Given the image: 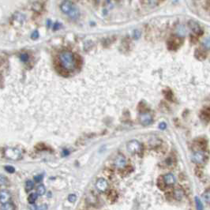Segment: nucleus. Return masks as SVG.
Wrapping results in <instances>:
<instances>
[{
    "mask_svg": "<svg viewBox=\"0 0 210 210\" xmlns=\"http://www.w3.org/2000/svg\"><path fill=\"white\" fill-rule=\"evenodd\" d=\"M59 61L62 65V67L68 71H74L76 67V60H75L74 55L71 52L64 51L61 52L59 56Z\"/></svg>",
    "mask_w": 210,
    "mask_h": 210,
    "instance_id": "obj_1",
    "label": "nucleus"
},
{
    "mask_svg": "<svg viewBox=\"0 0 210 210\" xmlns=\"http://www.w3.org/2000/svg\"><path fill=\"white\" fill-rule=\"evenodd\" d=\"M61 11H63L64 14H67L69 17L74 20H76L79 17L80 12L79 10L73 4V2L71 1H63L61 3L60 6Z\"/></svg>",
    "mask_w": 210,
    "mask_h": 210,
    "instance_id": "obj_2",
    "label": "nucleus"
},
{
    "mask_svg": "<svg viewBox=\"0 0 210 210\" xmlns=\"http://www.w3.org/2000/svg\"><path fill=\"white\" fill-rule=\"evenodd\" d=\"M4 156L6 159L12 160H17L21 158V152L16 148H6L3 151Z\"/></svg>",
    "mask_w": 210,
    "mask_h": 210,
    "instance_id": "obj_3",
    "label": "nucleus"
},
{
    "mask_svg": "<svg viewBox=\"0 0 210 210\" xmlns=\"http://www.w3.org/2000/svg\"><path fill=\"white\" fill-rule=\"evenodd\" d=\"M127 150L130 153L138 154L142 151V146L137 140H132L127 143Z\"/></svg>",
    "mask_w": 210,
    "mask_h": 210,
    "instance_id": "obj_4",
    "label": "nucleus"
},
{
    "mask_svg": "<svg viewBox=\"0 0 210 210\" xmlns=\"http://www.w3.org/2000/svg\"><path fill=\"white\" fill-rule=\"evenodd\" d=\"M183 39L180 36H173L168 42V48L170 50L175 51L183 44Z\"/></svg>",
    "mask_w": 210,
    "mask_h": 210,
    "instance_id": "obj_5",
    "label": "nucleus"
},
{
    "mask_svg": "<svg viewBox=\"0 0 210 210\" xmlns=\"http://www.w3.org/2000/svg\"><path fill=\"white\" fill-rule=\"evenodd\" d=\"M191 158L192 161L193 163L198 164V165H202V164H203L205 162L206 156L205 152L202 150H198V151H196V152H193Z\"/></svg>",
    "mask_w": 210,
    "mask_h": 210,
    "instance_id": "obj_6",
    "label": "nucleus"
},
{
    "mask_svg": "<svg viewBox=\"0 0 210 210\" xmlns=\"http://www.w3.org/2000/svg\"><path fill=\"white\" fill-rule=\"evenodd\" d=\"M139 121L141 124H142L143 126L149 125L152 122V114L149 112L141 113L139 115Z\"/></svg>",
    "mask_w": 210,
    "mask_h": 210,
    "instance_id": "obj_7",
    "label": "nucleus"
},
{
    "mask_svg": "<svg viewBox=\"0 0 210 210\" xmlns=\"http://www.w3.org/2000/svg\"><path fill=\"white\" fill-rule=\"evenodd\" d=\"M189 27L191 29V30L193 31V34L197 36H201L202 34L204 33V32L202 30V29L201 28L198 23H197L194 21H189Z\"/></svg>",
    "mask_w": 210,
    "mask_h": 210,
    "instance_id": "obj_8",
    "label": "nucleus"
},
{
    "mask_svg": "<svg viewBox=\"0 0 210 210\" xmlns=\"http://www.w3.org/2000/svg\"><path fill=\"white\" fill-rule=\"evenodd\" d=\"M96 187L99 191L102 192V193L107 191V190L108 189V181L105 179H103V178L97 179V181L96 183Z\"/></svg>",
    "mask_w": 210,
    "mask_h": 210,
    "instance_id": "obj_9",
    "label": "nucleus"
},
{
    "mask_svg": "<svg viewBox=\"0 0 210 210\" xmlns=\"http://www.w3.org/2000/svg\"><path fill=\"white\" fill-rule=\"evenodd\" d=\"M194 56L199 61H203L207 58V51L204 48H197L194 52Z\"/></svg>",
    "mask_w": 210,
    "mask_h": 210,
    "instance_id": "obj_10",
    "label": "nucleus"
},
{
    "mask_svg": "<svg viewBox=\"0 0 210 210\" xmlns=\"http://www.w3.org/2000/svg\"><path fill=\"white\" fill-rule=\"evenodd\" d=\"M126 164H127V160H126L125 157L121 154H119L114 160V165L118 168H123L126 166Z\"/></svg>",
    "mask_w": 210,
    "mask_h": 210,
    "instance_id": "obj_11",
    "label": "nucleus"
},
{
    "mask_svg": "<svg viewBox=\"0 0 210 210\" xmlns=\"http://www.w3.org/2000/svg\"><path fill=\"white\" fill-rule=\"evenodd\" d=\"M11 193H10L9 191H7L6 190H1V193H0V202H1L2 205L9 202V201L11 199Z\"/></svg>",
    "mask_w": 210,
    "mask_h": 210,
    "instance_id": "obj_12",
    "label": "nucleus"
},
{
    "mask_svg": "<svg viewBox=\"0 0 210 210\" xmlns=\"http://www.w3.org/2000/svg\"><path fill=\"white\" fill-rule=\"evenodd\" d=\"M164 179V182H165V184L167 186H173L175 183V176L171 174V173H168V174H166V175L164 176L163 178Z\"/></svg>",
    "mask_w": 210,
    "mask_h": 210,
    "instance_id": "obj_13",
    "label": "nucleus"
},
{
    "mask_svg": "<svg viewBox=\"0 0 210 210\" xmlns=\"http://www.w3.org/2000/svg\"><path fill=\"white\" fill-rule=\"evenodd\" d=\"M200 117L205 122H209L210 121V108H205L202 109L200 114Z\"/></svg>",
    "mask_w": 210,
    "mask_h": 210,
    "instance_id": "obj_14",
    "label": "nucleus"
},
{
    "mask_svg": "<svg viewBox=\"0 0 210 210\" xmlns=\"http://www.w3.org/2000/svg\"><path fill=\"white\" fill-rule=\"evenodd\" d=\"M173 196H174V198L175 199L178 200V201H180L184 197V191L180 188H177L173 192Z\"/></svg>",
    "mask_w": 210,
    "mask_h": 210,
    "instance_id": "obj_15",
    "label": "nucleus"
},
{
    "mask_svg": "<svg viewBox=\"0 0 210 210\" xmlns=\"http://www.w3.org/2000/svg\"><path fill=\"white\" fill-rule=\"evenodd\" d=\"M1 210H14V205L11 202H7L2 205Z\"/></svg>",
    "mask_w": 210,
    "mask_h": 210,
    "instance_id": "obj_16",
    "label": "nucleus"
},
{
    "mask_svg": "<svg viewBox=\"0 0 210 210\" xmlns=\"http://www.w3.org/2000/svg\"><path fill=\"white\" fill-rule=\"evenodd\" d=\"M37 198H38L37 193H31V194L29 196V198H28V202H29V204L30 205L34 204L36 201V199H37Z\"/></svg>",
    "mask_w": 210,
    "mask_h": 210,
    "instance_id": "obj_17",
    "label": "nucleus"
},
{
    "mask_svg": "<svg viewBox=\"0 0 210 210\" xmlns=\"http://www.w3.org/2000/svg\"><path fill=\"white\" fill-rule=\"evenodd\" d=\"M202 198L204 199L205 202L207 204H210V190H205L202 193Z\"/></svg>",
    "mask_w": 210,
    "mask_h": 210,
    "instance_id": "obj_18",
    "label": "nucleus"
},
{
    "mask_svg": "<svg viewBox=\"0 0 210 210\" xmlns=\"http://www.w3.org/2000/svg\"><path fill=\"white\" fill-rule=\"evenodd\" d=\"M34 187V183L33 182L31 181V180H28L25 183V190L26 192H29L31 191L33 189Z\"/></svg>",
    "mask_w": 210,
    "mask_h": 210,
    "instance_id": "obj_19",
    "label": "nucleus"
},
{
    "mask_svg": "<svg viewBox=\"0 0 210 210\" xmlns=\"http://www.w3.org/2000/svg\"><path fill=\"white\" fill-rule=\"evenodd\" d=\"M195 204L197 210H203L204 206H203V204H202V202L198 197H195Z\"/></svg>",
    "mask_w": 210,
    "mask_h": 210,
    "instance_id": "obj_20",
    "label": "nucleus"
},
{
    "mask_svg": "<svg viewBox=\"0 0 210 210\" xmlns=\"http://www.w3.org/2000/svg\"><path fill=\"white\" fill-rule=\"evenodd\" d=\"M46 192V189H45V186H44V185H39L37 186V188H36V193H37L38 195H44V193H45Z\"/></svg>",
    "mask_w": 210,
    "mask_h": 210,
    "instance_id": "obj_21",
    "label": "nucleus"
},
{
    "mask_svg": "<svg viewBox=\"0 0 210 210\" xmlns=\"http://www.w3.org/2000/svg\"><path fill=\"white\" fill-rule=\"evenodd\" d=\"M202 45L205 49H210V36L205 38L202 42Z\"/></svg>",
    "mask_w": 210,
    "mask_h": 210,
    "instance_id": "obj_22",
    "label": "nucleus"
},
{
    "mask_svg": "<svg viewBox=\"0 0 210 210\" xmlns=\"http://www.w3.org/2000/svg\"><path fill=\"white\" fill-rule=\"evenodd\" d=\"M20 58H21V60L22 61V62L26 63V62L29 60V55L26 54V53H23V54H21V55H20Z\"/></svg>",
    "mask_w": 210,
    "mask_h": 210,
    "instance_id": "obj_23",
    "label": "nucleus"
},
{
    "mask_svg": "<svg viewBox=\"0 0 210 210\" xmlns=\"http://www.w3.org/2000/svg\"><path fill=\"white\" fill-rule=\"evenodd\" d=\"M0 183H1V185L2 186H6L8 184L9 182L6 177H4L3 175H2V176H1V178H0Z\"/></svg>",
    "mask_w": 210,
    "mask_h": 210,
    "instance_id": "obj_24",
    "label": "nucleus"
},
{
    "mask_svg": "<svg viewBox=\"0 0 210 210\" xmlns=\"http://www.w3.org/2000/svg\"><path fill=\"white\" fill-rule=\"evenodd\" d=\"M5 170L9 173H14L15 171V169L14 167L12 166H5Z\"/></svg>",
    "mask_w": 210,
    "mask_h": 210,
    "instance_id": "obj_25",
    "label": "nucleus"
},
{
    "mask_svg": "<svg viewBox=\"0 0 210 210\" xmlns=\"http://www.w3.org/2000/svg\"><path fill=\"white\" fill-rule=\"evenodd\" d=\"M76 199H77V197H76L75 194H71V195H69L68 197L69 202H71L73 203V202H74L75 201H76Z\"/></svg>",
    "mask_w": 210,
    "mask_h": 210,
    "instance_id": "obj_26",
    "label": "nucleus"
},
{
    "mask_svg": "<svg viewBox=\"0 0 210 210\" xmlns=\"http://www.w3.org/2000/svg\"><path fill=\"white\" fill-rule=\"evenodd\" d=\"M31 37L33 40H36L38 37H39V33H38V31H34L33 33H32L31 35Z\"/></svg>",
    "mask_w": 210,
    "mask_h": 210,
    "instance_id": "obj_27",
    "label": "nucleus"
},
{
    "mask_svg": "<svg viewBox=\"0 0 210 210\" xmlns=\"http://www.w3.org/2000/svg\"><path fill=\"white\" fill-rule=\"evenodd\" d=\"M165 96H166L167 99H168V100H172V96H173L172 92H171L169 91V90H168V92H166Z\"/></svg>",
    "mask_w": 210,
    "mask_h": 210,
    "instance_id": "obj_28",
    "label": "nucleus"
},
{
    "mask_svg": "<svg viewBox=\"0 0 210 210\" xmlns=\"http://www.w3.org/2000/svg\"><path fill=\"white\" fill-rule=\"evenodd\" d=\"M42 179H43V175H36V176L34 177V180H35L36 183H40V182H41Z\"/></svg>",
    "mask_w": 210,
    "mask_h": 210,
    "instance_id": "obj_29",
    "label": "nucleus"
},
{
    "mask_svg": "<svg viewBox=\"0 0 210 210\" xmlns=\"http://www.w3.org/2000/svg\"><path fill=\"white\" fill-rule=\"evenodd\" d=\"M140 35H141V33L137 30H135L134 33H133V37H134V39H138L140 37Z\"/></svg>",
    "mask_w": 210,
    "mask_h": 210,
    "instance_id": "obj_30",
    "label": "nucleus"
},
{
    "mask_svg": "<svg viewBox=\"0 0 210 210\" xmlns=\"http://www.w3.org/2000/svg\"><path fill=\"white\" fill-rule=\"evenodd\" d=\"M167 127V124L165 123H160L159 125V128L160 130H165Z\"/></svg>",
    "mask_w": 210,
    "mask_h": 210,
    "instance_id": "obj_31",
    "label": "nucleus"
},
{
    "mask_svg": "<svg viewBox=\"0 0 210 210\" xmlns=\"http://www.w3.org/2000/svg\"><path fill=\"white\" fill-rule=\"evenodd\" d=\"M48 208L47 205H41L40 207H37V210H46Z\"/></svg>",
    "mask_w": 210,
    "mask_h": 210,
    "instance_id": "obj_32",
    "label": "nucleus"
},
{
    "mask_svg": "<svg viewBox=\"0 0 210 210\" xmlns=\"http://www.w3.org/2000/svg\"><path fill=\"white\" fill-rule=\"evenodd\" d=\"M29 208H30V210H37V206H36L34 204H32L29 206Z\"/></svg>",
    "mask_w": 210,
    "mask_h": 210,
    "instance_id": "obj_33",
    "label": "nucleus"
},
{
    "mask_svg": "<svg viewBox=\"0 0 210 210\" xmlns=\"http://www.w3.org/2000/svg\"><path fill=\"white\" fill-rule=\"evenodd\" d=\"M59 26H60V24H58V23H57V24H55V26H54V29H55H55H58Z\"/></svg>",
    "mask_w": 210,
    "mask_h": 210,
    "instance_id": "obj_34",
    "label": "nucleus"
},
{
    "mask_svg": "<svg viewBox=\"0 0 210 210\" xmlns=\"http://www.w3.org/2000/svg\"><path fill=\"white\" fill-rule=\"evenodd\" d=\"M68 154H69V152L67 151V150H64V151H63V155H64V156H67V155H68Z\"/></svg>",
    "mask_w": 210,
    "mask_h": 210,
    "instance_id": "obj_35",
    "label": "nucleus"
}]
</instances>
